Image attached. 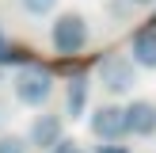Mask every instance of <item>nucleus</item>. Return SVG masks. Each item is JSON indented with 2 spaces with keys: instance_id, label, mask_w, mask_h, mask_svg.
<instances>
[{
  "instance_id": "nucleus-1",
  "label": "nucleus",
  "mask_w": 156,
  "mask_h": 153,
  "mask_svg": "<svg viewBox=\"0 0 156 153\" xmlns=\"http://www.w3.org/2000/svg\"><path fill=\"white\" fill-rule=\"evenodd\" d=\"M84 46H88V19H84L80 12H65L53 23V50L65 54V58H73Z\"/></svg>"
},
{
  "instance_id": "nucleus-2",
  "label": "nucleus",
  "mask_w": 156,
  "mask_h": 153,
  "mask_svg": "<svg viewBox=\"0 0 156 153\" xmlns=\"http://www.w3.org/2000/svg\"><path fill=\"white\" fill-rule=\"evenodd\" d=\"M12 84H15L19 103H30V107L46 103V99H50V92H53V76L46 73L42 65H27V69H19Z\"/></svg>"
},
{
  "instance_id": "nucleus-3",
  "label": "nucleus",
  "mask_w": 156,
  "mask_h": 153,
  "mask_svg": "<svg viewBox=\"0 0 156 153\" xmlns=\"http://www.w3.org/2000/svg\"><path fill=\"white\" fill-rule=\"evenodd\" d=\"M99 84H103L107 92H114V96H122V92H129L137 84V65L129 58H122V54H111V58L99 61Z\"/></svg>"
},
{
  "instance_id": "nucleus-4",
  "label": "nucleus",
  "mask_w": 156,
  "mask_h": 153,
  "mask_svg": "<svg viewBox=\"0 0 156 153\" xmlns=\"http://www.w3.org/2000/svg\"><path fill=\"white\" fill-rule=\"evenodd\" d=\"M91 130H95V138H103V142L122 138V134H126V111L114 107V103L95 107V115H91Z\"/></svg>"
},
{
  "instance_id": "nucleus-5",
  "label": "nucleus",
  "mask_w": 156,
  "mask_h": 153,
  "mask_svg": "<svg viewBox=\"0 0 156 153\" xmlns=\"http://www.w3.org/2000/svg\"><path fill=\"white\" fill-rule=\"evenodd\" d=\"M122 111H126V134H141V138L156 134V103L133 99V103L122 107Z\"/></svg>"
},
{
  "instance_id": "nucleus-6",
  "label": "nucleus",
  "mask_w": 156,
  "mask_h": 153,
  "mask_svg": "<svg viewBox=\"0 0 156 153\" xmlns=\"http://www.w3.org/2000/svg\"><path fill=\"white\" fill-rule=\"evenodd\" d=\"M57 142H61V119H57V115H38L34 126H30V145L53 149Z\"/></svg>"
},
{
  "instance_id": "nucleus-7",
  "label": "nucleus",
  "mask_w": 156,
  "mask_h": 153,
  "mask_svg": "<svg viewBox=\"0 0 156 153\" xmlns=\"http://www.w3.org/2000/svg\"><path fill=\"white\" fill-rule=\"evenodd\" d=\"M133 65L141 69H156V31L145 27L133 35Z\"/></svg>"
},
{
  "instance_id": "nucleus-8",
  "label": "nucleus",
  "mask_w": 156,
  "mask_h": 153,
  "mask_svg": "<svg viewBox=\"0 0 156 153\" xmlns=\"http://www.w3.org/2000/svg\"><path fill=\"white\" fill-rule=\"evenodd\" d=\"M65 103H69V115H80L84 111V103H88V80L84 76H73V84H69V96H65Z\"/></svg>"
},
{
  "instance_id": "nucleus-9",
  "label": "nucleus",
  "mask_w": 156,
  "mask_h": 153,
  "mask_svg": "<svg viewBox=\"0 0 156 153\" xmlns=\"http://www.w3.org/2000/svg\"><path fill=\"white\" fill-rule=\"evenodd\" d=\"M0 153H27V142L15 138V134H4L0 138Z\"/></svg>"
},
{
  "instance_id": "nucleus-10",
  "label": "nucleus",
  "mask_w": 156,
  "mask_h": 153,
  "mask_svg": "<svg viewBox=\"0 0 156 153\" xmlns=\"http://www.w3.org/2000/svg\"><path fill=\"white\" fill-rule=\"evenodd\" d=\"M53 4H57V0H23V8H27L30 15H46V12H53Z\"/></svg>"
},
{
  "instance_id": "nucleus-11",
  "label": "nucleus",
  "mask_w": 156,
  "mask_h": 153,
  "mask_svg": "<svg viewBox=\"0 0 156 153\" xmlns=\"http://www.w3.org/2000/svg\"><path fill=\"white\" fill-rule=\"evenodd\" d=\"M95 153H129L126 145H95Z\"/></svg>"
},
{
  "instance_id": "nucleus-12",
  "label": "nucleus",
  "mask_w": 156,
  "mask_h": 153,
  "mask_svg": "<svg viewBox=\"0 0 156 153\" xmlns=\"http://www.w3.org/2000/svg\"><path fill=\"white\" fill-rule=\"evenodd\" d=\"M53 153H76V145H73V142H65V138H61V142L53 145Z\"/></svg>"
},
{
  "instance_id": "nucleus-13",
  "label": "nucleus",
  "mask_w": 156,
  "mask_h": 153,
  "mask_svg": "<svg viewBox=\"0 0 156 153\" xmlns=\"http://www.w3.org/2000/svg\"><path fill=\"white\" fill-rule=\"evenodd\" d=\"M129 4H152V0H129Z\"/></svg>"
},
{
  "instance_id": "nucleus-14",
  "label": "nucleus",
  "mask_w": 156,
  "mask_h": 153,
  "mask_svg": "<svg viewBox=\"0 0 156 153\" xmlns=\"http://www.w3.org/2000/svg\"><path fill=\"white\" fill-rule=\"evenodd\" d=\"M0 119H4V103H0Z\"/></svg>"
},
{
  "instance_id": "nucleus-15",
  "label": "nucleus",
  "mask_w": 156,
  "mask_h": 153,
  "mask_svg": "<svg viewBox=\"0 0 156 153\" xmlns=\"http://www.w3.org/2000/svg\"><path fill=\"white\" fill-rule=\"evenodd\" d=\"M0 46H4V35H0Z\"/></svg>"
},
{
  "instance_id": "nucleus-16",
  "label": "nucleus",
  "mask_w": 156,
  "mask_h": 153,
  "mask_svg": "<svg viewBox=\"0 0 156 153\" xmlns=\"http://www.w3.org/2000/svg\"><path fill=\"white\" fill-rule=\"evenodd\" d=\"M76 153H80V149H76Z\"/></svg>"
}]
</instances>
